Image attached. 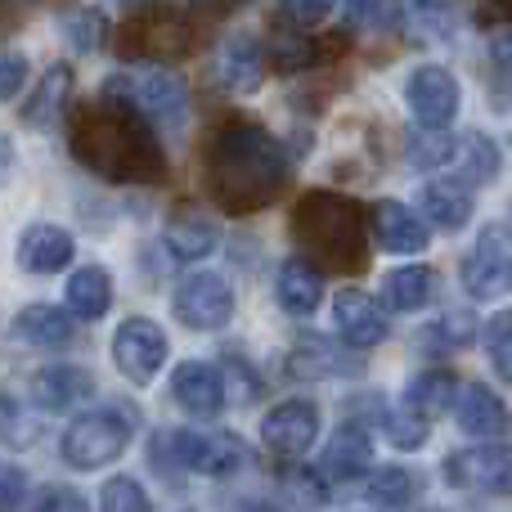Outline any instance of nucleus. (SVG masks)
Returning a JSON list of instances; mask_svg holds the SVG:
<instances>
[{
	"label": "nucleus",
	"mask_w": 512,
	"mask_h": 512,
	"mask_svg": "<svg viewBox=\"0 0 512 512\" xmlns=\"http://www.w3.org/2000/svg\"><path fill=\"white\" fill-rule=\"evenodd\" d=\"M68 149L86 171L113 185H162L167 153L149 113L122 90H104L68 113Z\"/></svg>",
	"instance_id": "f257e3e1"
},
{
	"label": "nucleus",
	"mask_w": 512,
	"mask_h": 512,
	"mask_svg": "<svg viewBox=\"0 0 512 512\" xmlns=\"http://www.w3.org/2000/svg\"><path fill=\"white\" fill-rule=\"evenodd\" d=\"M288 176H292L288 149L274 140V131H265L252 117H230L207 140L203 185H207V198L225 216L265 212L283 194Z\"/></svg>",
	"instance_id": "f03ea898"
},
{
	"label": "nucleus",
	"mask_w": 512,
	"mask_h": 512,
	"mask_svg": "<svg viewBox=\"0 0 512 512\" xmlns=\"http://www.w3.org/2000/svg\"><path fill=\"white\" fill-rule=\"evenodd\" d=\"M292 239L319 270L360 274L369 265V221L364 207L333 189H310L292 207Z\"/></svg>",
	"instance_id": "7ed1b4c3"
},
{
	"label": "nucleus",
	"mask_w": 512,
	"mask_h": 512,
	"mask_svg": "<svg viewBox=\"0 0 512 512\" xmlns=\"http://www.w3.org/2000/svg\"><path fill=\"white\" fill-rule=\"evenodd\" d=\"M194 45V23L167 0L131 9L126 23L117 27V54L131 63H176Z\"/></svg>",
	"instance_id": "20e7f679"
},
{
	"label": "nucleus",
	"mask_w": 512,
	"mask_h": 512,
	"mask_svg": "<svg viewBox=\"0 0 512 512\" xmlns=\"http://www.w3.org/2000/svg\"><path fill=\"white\" fill-rule=\"evenodd\" d=\"M135 427H140L135 405H108V409H95V414H81L77 423L63 432V445H59L63 463L77 472L104 468V463H113L126 454Z\"/></svg>",
	"instance_id": "39448f33"
},
{
	"label": "nucleus",
	"mask_w": 512,
	"mask_h": 512,
	"mask_svg": "<svg viewBox=\"0 0 512 512\" xmlns=\"http://www.w3.org/2000/svg\"><path fill=\"white\" fill-rule=\"evenodd\" d=\"M171 310L185 328H198V333H216L234 319V288L212 270H194L176 283V297H171Z\"/></svg>",
	"instance_id": "423d86ee"
},
{
	"label": "nucleus",
	"mask_w": 512,
	"mask_h": 512,
	"mask_svg": "<svg viewBox=\"0 0 512 512\" xmlns=\"http://www.w3.org/2000/svg\"><path fill=\"white\" fill-rule=\"evenodd\" d=\"M445 481L472 495H512V445H468L450 454Z\"/></svg>",
	"instance_id": "0eeeda50"
},
{
	"label": "nucleus",
	"mask_w": 512,
	"mask_h": 512,
	"mask_svg": "<svg viewBox=\"0 0 512 512\" xmlns=\"http://www.w3.org/2000/svg\"><path fill=\"white\" fill-rule=\"evenodd\" d=\"M113 364L135 382V387H149L153 373L167 364V333H162L153 319L131 315L113 337Z\"/></svg>",
	"instance_id": "6e6552de"
},
{
	"label": "nucleus",
	"mask_w": 512,
	"mask_h": 512,
	"mask_svg": "<svg viewBox=\"0 0 512 512\" xmlns=\"http://www.w3.org/2000/svg\"><path fill=\"white\" fill-rule=\"evenodd\" d=\"M171 445H176V459L185 472L234 477V472L248 468V450L230 432H171Z\"/></svg>",
	"instance_id": "1a4fd4ad"
},
{
	"label": "nucleus",
	"mask_w": 512,
	"mask_h": 512,
	"mask_svg": "<svg viewBox=\"0 0 512 512\" xmlns=\"http://www.w3.org/2000/svg\"><path fill=\"white\" fill-rule=\"evenodd\" d=\"M319 436V405L310 400H283L261 418V445L279 459H297Z\"/></svg>",
	"instance_id": "9d476101"
},
{
	"label": "nucleus",
	"mask_w": 512,
	"mask_h": 512,
	"mask_svg": "<svg viewBox=\"0 0 512 512\" xmlns=\"http://www.w3.org/2000/svg\"><path fill=\"white\" fill-rule=\"evenodd\" d=\"M508 283H512V234L504 225H490L481 234V243L472 248V256L463 261V288L486 301V297H499Z\"/></svg>",
	"instance_id": "9b49d317"
},
{
	"label": "nucleus",
	"mask_w": 512,
	"mask_h": 512,
	"mask_svg": "<svg viewBox=\"0 0 512 512\" xmlns=\"http://www.w3.org/2000/svg\"><path fill=\"white\" fill-rule=\"evenodd\" d=\"M405 104H409V113L418 117V126H450L454 117H459V104H463V95H459V81L450 77L445 68H436V63H427V68H418L414 77H409V86H405Z\"/></svg>",
	"instance_id": "f8f14e48"
},
{
	"label": "nucleus",
	"mask_w": 512,
	"mask_h": 512,
	"mask_svg": "<svg viewBox=\"0 0 512 512\" xmlns=\"http://www.w3.org/2000/svg\"><path fill=\"white\" fill-rule=\"evenodd\" d=\"M360 369V360L351 355V342H333L324 333H306L292 342L288 351V373L292 378H346Z\"/></svg>",
	"instance_id": "ddd939ff"
},
{
	"label": "nucleus",
	"mask_w": 512,
	"mask_h": 512,
	"mask_svg": "<svg viewBox=\"0 0 512 512\" xmlns=\"http://www.w3.org/2000/svg\"><path fill=\"white\" fill-rule=\"evenodd\" d=\"M171 396H176V405L189 409V414L216 418L225 409V378L216 364L185 360V364H176V373H171Z\"/></svg>",
	"instance_id": "4468645a"
},
{
	"label": "nucleus",
	"mask_w": 512,
	"mask_h": 512,
	"mask_svg": "<svg viewBox=\"0 0 512 512\" xmlns=\"http://www.w3.org/2000/svg\"><path fill=\"white\" fill-rule=\"evenodd\" d=\"M108 90H122V95H131L135 104L144 108L149 117H158V122H180L189 108V90L180 77H167V72H144L140 81H131V90H126L122 77H108Z\"/></svg>",
	"instance_id": "2eb2a0df"
},
{
	"label": "nucleus",
	"mask_w": 512,
	"mask_h": 512,
	"mask_svg": "<svg viewBox=\"0 0 512 512\" xmlns=\"http://www.w3.org/2000/svg\"><path fill=\"white\" fill-rule=\"evenodd\" d=\"M333 324H337V333H342V342L360 346V351L387 342V319H382L378 301L360 288H346L342 297L333 301Z\"/></svg>",
	"instance_id": "dca6fc26"
},
{
	"label": "nucleus",
	"mask_w": 512,
	"mask_h": 512,
	"mask_svg": "<svg viewBox=\"0 0 512 512\" xmlns=\"http://www.w3.org/2000/svg\"><path fill=\"white\" fill-rule=\"evenodd\" d=\"M72 252H77V243L63 225H27L18 239V265L27 274H59L72 261Z\"/></svg>",
	"instance_id": "f3484780"
},
{
	"label": "nucleus",
	"mask_w": 512,
	"mask_h": 512,
	"mask_svg": "<svg viewBox=\"0 0 512 512\" xmlns=\"http://www.w3.org/2000/svg\"><path fill=\"white\" fill-rule=\"evenodd\" d=\"M14 337L23 346H36V351H68L77 342V328H72V315L59 306H27L14 315Z\"/></svg>",
	"instance_id": "a211bd4d"
},
{
	"label": "nucleus",
	"mask_w": 512,
	"mask_h": 512,
	"mask_svg": "<svg viewBox=\"0 0 512 512\" xmlns=\"http://www.w3.org/2000/svg\"><path fill=\"white\" fill-rule=\"evenodd\" d=\"M95 396V378L77 364H50V369H36L32 378V400L41 409H77Z\"/></svg>",
	"instance_id": "6ab92c4d"
},
{
	"label": "nucleus",
	"mask_w": 512,
	"mask_h": 512,
	"mask_svg": "<svg viewBox=\"0 0 512 512\" xmlns=\"http://www.w3.org/2000/svg\"><path fill=\"white\" fill-rule=\"evenodd\" d=\"M274 292H279V306L288 310V315H315L319 301H324V274H319L315 261L292 256V261L279 265Z\"/></svg>",
	"instance_id": "aec40b11"
},
{
	"label": "nucleus",
	"mask_w": 512,
	"mask_h": 512,
	"mask_svg": "<svg viewBox=\"0 0 512 512\" xmlns=\"http://www.w3.org/2000/svg\"><path fill=\"white\" fill-rule=\"evenodd\" d=\"M373 239L382 243L387 252H400V256H414L427 248V225L418 221V212H409L405 203H378L373 207Z\"/></svg>",
	"instance_id": "412c9836"
},
{
	"label": "nucleus",
	"mask_w": 512,
	"mask_h": 512,
	"mask_svg": "<svg viewBox=\"0 0 512 512\" xmlns=\"http://www.w3.org/2000/svg\"><path fill=\"white\" fill-rule=\"evenodd\" d=\"M72 81L77 77H72L68 63H50V68H45V77L36 81V90L23 104V122L32 126V131H50V126H59L63 104H68V95H72Z\"/></svg>",
	"instance_id": "4be33fe9"
},
{
	"label": "nucleus",
	"mask_w": 512,
	"mask_h": 512,
	"mask_svg": "<svg viewBox=\"0 0 512 512\" xmlns=\"http://www.w3.org/2000/svg\"><path fill=\"white\" fill-rule=\"evenodd\" d=\"M459 427L468 436H504L508 432V423H512V414H508V405H504V396H495L490 387H468L459 396Z\"/></svg>",
	"instance_id": "5701e85b"
},
{
	"label": "nucleus",
	"mask_w": 512,
	"mask_h": 512,
	"mask_svg": "<svg viewBox=\"0 0 512 512\" xmlns=\"http://www.w3.org/2000/svg\"><path fill=\"white\" fill-rule=\"evenodd\" d=\"M216 239H221L216 225L203 221V212H194V207H180L167 221V252L176 261H203L216 252Z\"/></svg>",
	"instance_id": "b1692460"
},
{
	"label": "nucleus",
	"mask_w": 512,
	"mask_h": 512,
	"mask_svg": "<svg viewBox=\"0 0 512 512\" xmlns=\"http://www.w3.org/2000/svg\"><path fill=\"white\" fill-rule=\"evenodd\" d=\"M369 468H373L369 436H364L355 423L342 427V432L328 441V450H324V472L333 481H360V477H369Z\"/></svg>",
	"instance_id": "393cba45"
},
{
	"label": "nucleus",
	"mask_w": 512,
	"mask_h": 512,
	"mask_svg": "<svg viewBox=\"0 0 512 512\" xmlns=\"http://www.w3.org/2000/svg\"><path fill=\"white\" fill-rule=\"evenodd\" d=\"M63 301H68V310L77 319H104L108 306H113V279H108L104 265H86V270H77L68 279V288H63Z\"/></svg>",
	"instance_id": "a878e982"
},
{
	"label": "nucleus",
	"mask_w": 512,
	"mask_h": 512,
	"mask_svg": "<svg viewBox=\"0 0 512 512\" xmlns=\"http://www.w3.org/2000/svg\"><path fill=\"white\" fill-rule=\"evenodd\" d=\"M261 45L252 41V36H230L225 41V50L216 54V77H221L225 90H256L261 86Z\"/></svg>",
	"instance_id": "bb28decb"
},
{
	"label": "nucleus",
	"mask_w": 512,
	"mask_h": 512,
	"mask_svg": "<svg viewBox=\"0 0 512 512\" xmlns=\"http://www.w3.org/2000/svg\"><path fill=\"white\" fill-rule=\"evenodd\" d=\"M423 212L432 225L441 230H463L472 221V194L468 185H454V180H432L423 185Z\"/></svg>",
	"instance_id": "cd10ccee"
},
{
	"label": "nucleus",
	"mask_w": 512,
	"mask_h": 512,
	"mask_svg": "<svg viewBox=\"0 0 512 512\" xmlns=\"http://www.w3.org/2000/svg\"><path fill=\"white\" fill-rule=\"evenodd\" d=\"M382 297H387L391 310H423L436 297V274L427 265H400V270L387 274Z\"/></svg>",
	"instance_id": "c85d7f7f"
},
{
	"label": "nucleus",
	"mask_w": 512,
	"mask_h": 512,
	"mask_svg": "<svg viewBox=\"0 0 512 512\" xmlns=\"http://www.w3.org/2000/svg\"><path fill=\"white\" fill-rule=\"evenodd\" d=\"M405 405H409V409H418V414H427V418L445 414V409L454 405V373H445V369H427V373H418V378H409V387H405Z\"/></svg>",
	"instance_id": "c756f323"
},
{
	"label": "nucleus",
	"mask_w": 512,
	"mask_h": 512,
	"mask_svg": "<svg viewBox=\"0 0 512 512\" xmlns=\"http://www.w3.org/2000/svg\"><path fill=\"white\" fill-rule=\"evenodd\" d=\"M36 441H41V418H36V409H27L18 396L0 391V445H9V450H32Z\"/></svg>",
	"instance_id": "7c9ffc66"
},
{
	"label": "nucleus",
	"mask_w": 512,
	"mask_h": 512,
	"mask_svg": "<svg viewBox=\"0 0 512 512\" xmlns=\"http://www.w3.org/2000/svg\"><path fill=\"white\" fill-rule=\"evenodd\" d=\"M418 495H423L418 472L396 468V463H391V468H378L369 481V504H378V508H405V504H414Z\"/></svg>",
	"instance_id": "2f4dec72"
},
{
	"label": "nucleus",
	"mask_w": 512,
	"mask_h": 512,
	"mask_svg": "<svg viewBox=\"0 0 512 512\" xmlns=\"http://www.w3.org/2000/svg\"><path fill=\"white\" fill-rule=\"evenodd\" d=\"M373 423L387 432V441L396 445V450H423L427 445V414H418V409H387L378 400V414H373Z\"/></svg>",
	"instance_id": "473e14b6"
},
{
	"label": "nucleus",
	"mask_w": 512,
	"mask_h": 512,
	"mask_svg": "<svg viewBox=\"0 0 512 512\" xmlns=\"http://www.w3.org/2000/svg\"><path fill=\"white\" fill-rule=\"evenodd\" d=\"M63 36H68L72 50H81V54L104 50L108 14H99V9H72V14H63Z\"/></svg>",
	"instance_id": "72a5a7b5"
},
{
	"label": "nucleus",
	"mask_w": 512,
	"mask_h": 512,
	"mask_svg": "<svg viewBox=\"0 0 512 512\" xmlns=\"http://www.w3.org/2000/svg\"><path fill=\"white\" fill-rule=\"evenodd\" d=\"M405 23L414 36H423V41H441V36H450L454 27V14L441 5V0H405Z\"/></svg>",
	"instance_id": "f704fd0d"
},
{
	"label": "nucleus",
	"mask_w": 512,
	"mask_h": 512,
	"mask_svg": "<svg viewBox=\"0 0 512 512\" xmlns=\"http://www.w3.org/2000/svg\"><path fill=\"white\" fill-rule=\"evenodd\" d=\"M486 351H490V364L504 382H512V310H499L490 315L486 324Z\"/></svg>",
	"instance_id": "c9c22d12"
},
{
	"label": "nucleus",
	"mask_w": 512,
	"mask_h": 512,
	"mask_svg": "<svg viewBox=\"0 0 512 512\" xmlns=\"http://www.w3.org/2000/svg\"><path fill=\"white\" fill-rule=\"evenodd\" d=\"M459 171L468 185H486V180L499 176V149L486 140V135H472L468 140V158H459Z\"/></svg>",
	"instance_id": "e433bc0d"
},
{
	"label": "nucleus",
	"mask_w": 512,
	"mask_h": 512,
	"mask_svg": "<svg viewBox=\"0 0 512 512\" xmlns=\"http://www.w3.org/2000/svg\"><path fill=\"white\" fill-rule=\"evenodd\" d=\"M99 508L104 512H144L149 508V495H144V486L135 477H113L99 490Z\"/></svg>",
	"instance_id": "4c0bfd02"
},
{
	"label": "nucleus",
	"mask_w": 512,
	"mask_h": 512,
	"mask_svg": "<svg viewBox=\"0 0 512 512\" xmlns=\"http://www.w3.org/2000/svg\"><path fill=\"white\" fill-rule=\"evenodd\" d=\"M427 351H459V346H468V337H472V315L468 310H459V315H445L441 324H432L427 328Z\"/></svg>",
	"instance_id": "58836bf2"
},
{
	"label": "nucleus",
	"mask_w": 512,
	"mask_h": 512,
	"mask_svg": "<svg viewBox=\"0 0 512 512\" xmlns=\"http://www.w3.org/2000/svg\"><path fill=\"white\" fill-rule=\"evenodd\" d=\"M310 63H315V45L301 36V27L274 32V68L292 72V68H310Z\"/></svg>",
	"instance_id": "ea45409f"
},
{
	"label": "nucleus",
	"mask_w": 512,
	"mask_h": 512,
	"mask_svg": "<svg viewBox=\"0 0 512 512\" xmlns=\"http://www.w3.org/2000/svg\"><path fill=\"white\" fill-rule=\"evenodd\" d=\"M454 158V144L441 135V126H436V135H409V167H441V162Z\"/></svg>",
	"instance_id": "a19ab883"
},
{
	"label": "nucleus",
	"mask_w": 512,
	"mask_h": 512,
	"mask_svg": "<svg viewBox=\"0 0 512 512\" xmlns=\"http://www.w3.org/2000/svg\"><path fill=\"white\" fill-rule=\"evenodd\" d=\"M279 486L288 490V495L297 499V504H324V499H328L324 481H319L315 472H306V468H288V472L279 477Z\"/></svg>",
	"instance_id": "79ce46f5"
},
{
	"label": "nucleus",
	"mask_w": 512,
	"mask_h": 512,
	"mask_svg": "<svg viewBox=\"0 0 512 512\" xmlns=\"http://www.w3.org/2000/svg\"><path fill=\"white\" fill-rule=\"evenodd\" d=\"M333 5L337 0H283V23L288 27H301V32H306V27H315V23H324L328 14H333Z\"/></svg>",
	"instance_id": "37998d69"
},
{
	"label": "nucleus",
	"mask_w": 512,
	"mask_h": 512,
	"mask_svg": "<svg viewBox=\"0 0 512 512\" xmlns=\"http://www.w3.org/2000/svg\"><path fill=\"white\" fill-rule=\"evenodd\" d=\"M23 86H27V59L23 54H0V104H9Z\"/></svg>",
	"instance_id": "c03bdc74"
},
{
	"label": "nucleus",
	"mask_w": 512,
	"mask_h": 512,
	"mask_svg": "<svg viewBox=\"0 0 512 512\" xmlns=\"http://www.w3.org/2000/svg\"><path fill=\"white\" fill-rule=\"evenodd\" d=\"M27 499V477L14 463H0V508H18Z\"/></svg>",
	"instance_id": "a18cd8bd"
},
{
	"label": "nucleus",
	"mask_w": 512,
	"mask_h": 512,
	"mask_svg": "<svg viewBox=\"0 0 512 512\" xmlns=\"http://www.w3.org/2000/svg\"><path fill=\"white\" fill-rule=\"evenodd\" d=\"M36 508H68V512H81L86 508V495H77V490H63V486H50L36 495Z\"/></svg>",
	"instance_id": "49530a36"
},
{
	"label": "nucleus",
	"mask_w": 512,
	"mask_h": 512,
	"mask_svg": "<svg viewBox=\"0 0 512 512\" xmlns=\"http://www.w3.org/2000/svg\"><path fill=\"white\" fill-rule=\"evenodd\" d=\"M481 23H508L512 18V0H472Z\"/></svg>",
	"instance_id": "de8ad7c7"
},
{
	"label": "nucleus",
	"mask_w": 512,
	"mask_h": 512,
	"mask_svg": "<svg viewBox=\"0 0 512 512\" xmlns=\"http://www.w3.org/2000/svg\"><path fill=\"white\" fill-rule=\"evenodd\" d=\"M490 54H495V63H499V68H504L508 77H512V32H508V36H499L495 50H490Z\"/></svg>",
	"instance_id": "09e8293b"
},
{
	"label": "nucleus",
	"mask_w": 512,
	"mask_h": 512,
	"mask_svg": "<svg viewBox=\"0 0 512 512\" xmlns=\"http://www.w3.org/2000/svg\"><path fill=\"white\" fill-rule=\"evenodd\" d=\"M14 176V144H9V135H0V185Z\"/></svg>",
	"instance_id": "8fccbe9b"
},
{
	"label": "nucleus",
	"mask_w": 512,
	"mask_h": 512,
	"mask_svg": "<svg viewBox=\"0 0 512 512\" xmlns=\"http://www.w3.org/2000/svg\"><path fill=\"white\" fill-rule=\"evenodd\" d=\"M346 14H351L355 23H364V18L378 14V0H346Z\"/></svg>",
	"instance_id": "3c124183"
}]
</instances>
